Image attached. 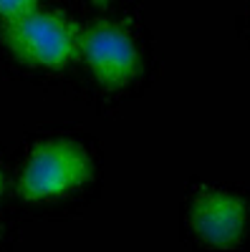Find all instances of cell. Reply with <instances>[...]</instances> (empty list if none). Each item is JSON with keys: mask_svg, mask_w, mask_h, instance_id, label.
Segmentation results:
<instances>
[{"mask_svg": "<svg viewBox=\"0 0 250 252\" xmlns=\"http://www.w3.org/2000/svg\"><path fill=\"white\" fill-rule=\"evenodd\" d=\"M78 56H83L94 78L107 89H124L139 73V48L132 33L109 20L81 31Z\"/></svg>", "mask_w": 250, "mask_h": 252, "instance_id": "cell-3", "label": "cell"}, {"mask_svg": "<svg viewBox=\"0 0 250 252\" xmlns=\"http://www.w3.org/2000/svg\"><path fill=\"white\" fill-rule=\"evenodd\" d=\"M89 152L71 139H46L36 144L20 172L18 192L23 199H48L73 192L91 179Z\"/></svg>", "mask_w": 250, "mask_h": 252, "instance_id": "cell-2", "label": "cell"}, {"mask_svg": "<svg viewBox=\"0 0 250 252\" xmlns=\"http://www.w3.org/2000/svg\"><path fill=\"white\" fill-rule=\"evenodd\" d=\"M3 40L23 63L43 68H64L78 58L81 31L73 20L53 10H31L3 20Z\"/></svg>", "mask_w": 250, "mask_h": 252, "instance_id": "cell-1", "label": "cell"}, {"mask_svg": "<svg viewBox=\"0 0 250 252\" xmlns=\"http://www.w3.org/2000/svg\"><path fill=\"white\" fill-rule=\"evenodd\" d=\"M94 3H99V5H104V3H109V0H94Z\"/></svg>", "mask_w": 250, "mask_h": 252, "instance_id": "cell-7", "label": "cell"}, {"mask_svg": "<svg viewBox=\"0 0 250 252\" xmlns=\"http://www.w3.org/2000/svg\"><path fill=\"white\" fill-rule=\"evenodd\" d=\"M0 194H3V172H0Z\"/></svg>", "mask_w": 250, "mask_h": 252, "instance_id": "cell-6", "label": "cell"}, {"mask_svg": "<svg viewBox=\"0 0 250 252\" xmlns=\"http://www.w3.org/2000/svg\"><path fill=\"white\" fill-rule=\"evenodd\" d=\"M192 232L210 247L240 245L248 224V207L230 192L200 189L190 207Z\"/></svg>", "mask_w": 250, "mask_h": 252, "instance_id": "cell-4", "label": "cell"}, {"mask_svg": "<svg viewBox=\"0 0 250 252\" xmlns=\"http://www.w3.org/2000/svg\"><path fill=\"white\" fill-rule=\"evenodd\" d=\"M38 8V0H0V18L10 20Z\"/></svg>", "mask_w": 250, "mask_h": 252, "instance_id": "cell-5", "label": "cell"}]
</instances>
